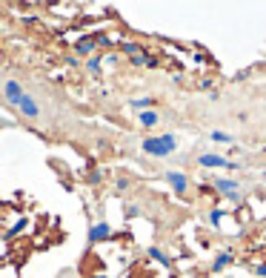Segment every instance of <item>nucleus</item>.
<instances>
[{
  "mask_svg": "<svg viewBox=\"0 0 266 278\" xmlns=\"http://www.w3.org/2000/svg\"><path fill=\"white\" fill-rule=\"evenodd\" d=\"M140 152L149 155V158H172L178 152V135L175 132H158V135H149V138L140 141Z\"/></svg>",
  "mask_w": 266,
  "mask_h": 278,
  "instance_id": "1",
  "label": "nucleus"
},
{
  "mask_svg": "<svg viewBox=\"0 0 266 278\" xmlns=\"http://www.w3.org/2000/svg\"><path fill=\"white\" fill-rule=\"evenodd\" d=\"M163 181L169 183V190H172L178 198H186L189 190H192V183H189V175L183 172V169H166V172H163Z\"/></svg>",
  "mask_w": 266,
  "mask_h": 278,
  "instance_id": "2",
  "label": "nucleus"
},
{
  "mask_svg": "<svg viewBox=\"0 0 266 278\" xmlns=\"http://www.w3.org/2000/svg\"><path fill=\"white\" fill-rule=\"evenodd\" d=\"M17 115L23 118V121H29V124H35V121H40V115H43V109H40V101H37L32 92H26V95L17 101Z\"/></svg>",
  "mask_w": 266,
  "mask_h": 278,
  "instance_id": "3",
  "label": "nucleus"
},
{
  "mask_svg": "<svg viewBox=\"0 0 266 278\" xmlns=\"http://www.w3.org/2000/svg\"><path fill=\"white\" fill-rule=\"evenodd\" d=\"M195 161H198V167L201 169H240V164L223 158L221 152H201Z\"/></svg>",
  "mask_w": 266,
  "mask_h": 278,
  "instance_id": "4",
  "label": "nucleus"
},
{
  "mask_svg": "<svg viewBox=\"0 0 266 278\" xmlns=\"http://www.w3.org/2000/svg\"><path fill=\"white\" fill-rule=\"evenodd\" d=\"M112 235H115V229H112L109 221H94L92 227H89V233H86V241L89 244H103V241H109Z\"/></svg>",
  "mask_w": 266,
  "mask_h": 278,
  "instance_id": "5",
  "label": "nucleus"
},
{
  "mask_svg": "<svg viewBox=\"0 0 266 278\" xmlns=\"http://www.w3.org/2000/svg\"><path fill=\"white\" fill-rule=\"evenodd\" d=\"M26 95V86H23L17 78H6L3 81V98H6V103L9 106H17V101Z\"/></svg>",
  "mask_w": 266,
  "mask_h": 278,
  "instance_id": "6",
  "label": "nucleus"
},
{
  "mask_svg": "<svg viewBox=\"0 0 266 278\" xmlns=\"http://www.w3.org/2000/svg\"><path fill=\"white\" fill-rule=\"evenodd\" d=\"M212 181H215V190L221 192L223 198H229V195H235V192H240V187H244V183L235 181V178H221V175H215Z\"/></svg>",
  "mask_w": 266,
  "mask_h": 278,
  "instance_id": "7",
  "label": "nucleus"
},
{
  "mask_svg": "<svg viewBox=\"0 0 266 278\" xmlns=\"http://www.w3.org/2000/svg\"><path fill=\"white\" fill-rule=\"evenodd\" d=\"M75 52H78V55H83V58H92V55H98V40H94V35L80 37L78 43H75Z\"/></svg>",
  "mask_w": 266,
  "mask_h": 278,
  "instance_id": "8",
  "label": "nucleus"
},
{
  "mask_svg": "<svg viewBox=\"0 0 266 278\" xmlns=\"http://www.w3.org/2000/svg\"><path fill=\"white\" fill-rule=\"evenodd\" d=\"M137 124H140V129H155V126H160V112L158 109L137 112Z\"/></svg>",
  "mask_w": 266,
  "mask_h": 278,
  "instance_id": "9",
  "label": "nucleus"
},
{
  "mask_svg": "<svg viewBox=\"0 0 266 278\" xmlns=\"http://www.w3.org/2000/svg\"><path fill=\"white\" fill-rule=\"evenodd\" d=\"M232 264H235V252H232V249H223V252H217L215 256V261H212V272L229 270Z\"/></svg>",
  "mask_w": 266,
  "mask_h": 278,
  "instance_id": "10",
  "label": "nucleus"
},
{
  "mask_svg": "<svg viewBox=\"0 0 266 278\" xmlns=\"http://www.w3.org/2000/svg\"><path fill=\"white\" fill-rule=\"evenodd\" d=\"M146 256H149L152 261H158L160 267H172V258L166 256V252H163V249H160V247H155V244H152V247L146 249Z\"/></svg>",
  "mask_w": 266,
  "mask_h": 278,
  "instance_id": "11",
  "label": "nucleus"
},
{
  "mask_svg": "<svg viewBox=\"0 0 266 278\" xmlns=\"http://www.w3.org/2000/svg\"><path fill=\"white\" fill-rule=\"evenodd\" d=\"M129 106L135 112H146V109H155V106H158V101H155V98H149V95H146V98H132Z\"/></svg>",
  "mask_w": 266,
  "mask_h": 278,
  "instance_id": "12",
  "label": "nucleus"
},
{
  "mask_svg": "<svg viewBox=\"0 0 266 278\" xmlns=\"http://www.w3.org/2000/svg\"><path fill=\"white\" fill-rule=\"evenodd\" d=\"M86 72L89 75H94V78H101V72H103V55H92V58H86Z\"/></svg>",
  "mask_w": 266,
  "mask_h": 278,
  "instance_id": "13",
  "label": "nucleus"
},
{
  "mask_svg": "<svg viewBox=\"0 0 266 278\" xmlns=\"http://www.w3.org/2000/svg\"><path fill=\"white\" fill-rule=\"evenodd\" d=\"M120 52L129 55V58H137V55H143V46L137 43V40H126V43H120Z\"/></svg>",
  "mask_w": 266,
  "mask_h": 278,
  "instance_id": "14",
  "label": "nucleus"
},
{
  "mask_svg": "<svg viewBox=\"0 0 266 278\" xmlns=\"http://www.w3.org/2000/svg\"><path fill=\"white\" fill-rule=\"evenodd\" d=\"M23 229H29V218H17L12 227L6 229V238H15V235H20Z\"/></svg>",
  "mask_w": 266,
  "mask_h": 278,
  "instance_id": "15",
  "label": "nucleus"
},
{
  "mask_svg": "<svg viewBox=\"0 0 266 278\" xmlns=\"http://www.w3.org/2000/svg\"><path fill=\"white\" fill-rule=\"evenodd\" d=\"M209 141H215V144H235V138H232L229 132H223V129H212L209 132Z\"/></svg>",
  "mask_w": 266,
  "mask_h": 278,
  "instance_id": "16",
  "label": "nucleus"
},
{
  "mask_svg": "<svg viewBox=\"0 0 266 278\" xmlns=\"http://www.w3.org/2000/svg\"><path fill=\"white\" fill-rule=\"evenodd\" d=\"M94 40H98V49H109V46H115V37L112 35H94Z\"/></svg>",
  "mask_w": 266,
  "mask_h": 278,
  "instance_id": "17",
  "label": "nucleus"
},
{
  "mask_svg": "<svg viewBox=\"0 0 266 278\" xmlns=\"http://www.w3.org/2000/svg\"><path fill=\"white\" fill-rule=\"evenodd\" d=\"M223 218H226V213H223V210H212V213H209V224H212V227H221Z\"/></svg>",
  "mask_w": 266,
  "mask_h": 278,
  "instance_id": "18",
  "label": "nucleus"
},
{
  "mask_svg": "<svg viewBox=\"0 0 266 278\" xmlns=\"http://www.w3.org/2000/svg\"><path fill=\"white\" fill-rule=\"evenodd\" d=\"M137 215H140V210H137L135 204H132V206H126V218H137Z\"/></svg>",
  "mask_w": 266,
  "mask_h": 278,
  "instance_id": "19",
  "label": "nucleus"
},
{
  "mask_svg": "<svg viewBox=\"0 0 266 278\" xmlns=\"http://www.w3.org/2000/svg\"><path fill=\"white\" fill-rule=\"evenodd\" d=\"M252 272L260 275V278H266V264H255V270H252Z\"/></svg>",
  "mask_w": 266,
  "mask_h": 278,
  "instance_id": "20",
  "label": "nucleus"
},
{
  "mask_svg": "<svg viewBox=\"0 0 266 278\" xmlns=\"http://www.w3.org/2000/svg\"><path fill=\"white\" fill-rule=\"evenodd\" d=\"M89 278H109V275H103V272H98V275H89Z\"/></svg>",
  "mask_w": 266,
  "mask_h": 278,
  "instance_id": "21",
  "label": "nucleus"
},
{
  "mask_svg": "<svg viewBox=\"0 0 266 278\" xmlns=\"http://www.w3.org/2000/svg\"><path fill=\"white\" fill-rule=\"evenodd\" d=\"M263 175H266V172H263Z\"/></svg>",
  "mask_w": 266,
  "mask_h": 278,
  "instance_id": "22",
  "label": "nucleus"
}]
</instances>
